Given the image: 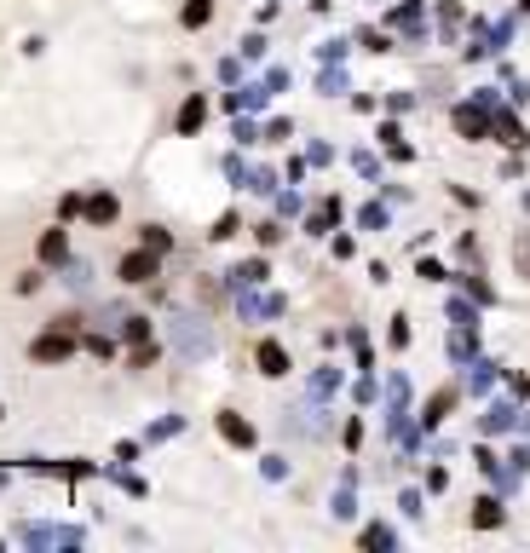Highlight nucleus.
I'll return each mask as SVG.
<instances>
[{
  "mask_svg": "<svg viewBox=\"0 0 530 553\" xmlns=\"http://www.w3.org/2000/svg\"><path fill=\"white\" fill-rule=\"evenodd\" d=\"M455 121H461V133H473V139H478V133H485V121H478L473 110H461V116H455Z\"/></svg>",
  "mask_w": 530,
  "mask_h": 553,
  "instance_id": "10",
  "label": "nucleus"
},
{
  "mask_svg": "<svg viewBox=\"0 0 530 553\" xmlns=\"http://www.w3.org/2000/svg\"><path fill=\"white\" fill-rule=\"evenodd\" d=\"M184 23H191V29H196V23H208V0H191V6H184Z\"/></svg>",
  "mask_w": 530,
  "mask_h": 553,
  "instance_id": "9",
  "label": "nucleus"
},
{
  "mask_svg": "<svg viewBox=\"0 0 530 553\" xmlns=\"http://www.w3.org/2000/svg\"><path fill=\"white\" fill-rule=\"evenodd\" d=\"M219 427H225V438H231V444H254V433L237 421V415H219Z\"/></svg>",
  "mask_w": 530,
  "mask_h": 553,
  "instance_id": "3",
  "label": "nucleus"
},
{
  "mask_svg": "<svg viewBox=\"0 0 530 553\" xmlns=\"http://www.w3.org/2000/svg\"><path fill=\"white\" fill-rule=\"evenodd\" d=\"M35 358H41V363L69 358V335H46V340H35Z\"/></svg>",
  "mask_w": 530,
  "mask_h": 553,
  "instance_id": "2",
  "label": "nucleus"
},
{
  "mask_svg": "<svg viewBox=\"0 0 530 553\" xmlns=\"http://www.w3.org/2000/svg\"><path fill=\"white\" fill-rule=\"evenodd\" d=\"M156 254H162V248L127 254V260H121V277H127V282H151V277H156Z\"/></svg>",
  "mask_w": 530,
  "mask_h": 553,
  "instance_id": "1",
  "label": "nucleus"
},
{
  "mask_svg": "<svg viewBox=\"0 0 530 553\" xmlns=\"http://www.w3.org/2000/svg\"><path fill=\"white\" fill-rule=\"evenodd\" d=\"M260 369H265V375H282V352L277 346H260Z\"/></svg>",
  "mask_w": 530,
  "mask_h": 553,
  "instance_id": "4",
  "label": "nucleus"
},
{
  "mask_svg": "<svg viewBox=\"0 0 530 553\" xmlns=\"http://www.w3.org/2000/svg\"><path fill=\"white\" fill-rule=\"evenodd\" d=\"M513 254H519V277H530V231L519 237V248H513Z\"/></svg>",
  "mask_w": 530,
  "mask_h": 553,
  "instance_id": "11",
  "label": "nucleus"
},
{
  "mask_svg": "<svg viewBox=\"0 0 530 553\" xmlns=\"http://www.w3.org/2000/svg\"><path fill=\"white\" fill-rule=\"evenodd\" d=\"M473 525H501V508H496V501H478V513H473Z\"/></svg>",
  "mask_w": 530,
  "mask_h": 553,
  "instance_id": "5",
  "label": "nucleus"
},
{
  "mask_svg": "<svg viewBox=\"0 0 530 553\" xmlns=\"http://www.w3.org/2000/svg\"><path fill=\"white\" fill-rule=\"evenodd\" d=\"M196 121H202V98H191V104H184V116H179V127H184V133H191V127H196Z\"/></svg>",
  "mask_w": 530,
  "mask_h": 553,
  "instance_id": "7",
  "label": "nucleus"
},
{
  "mask_svg": "<svg viewBox=\"0 0 530 553\" xmlns=\"http://www.w3.org/2000/svg\"><path fill=\"white\" fill-rule=\"evenodd\" d=\"M87 214H93V219H98V225H104V219H116V202H110V196H98V202H93V207H87Z\"/></svg>",
  "mask_w": 530,
  "mask_h": 553,
  "instance_id": "8",
  "label": "nucleus"
},
{
  "mask_svg": "<svg viewBox=\"0 0 530 553\" xmlns=\"http://www.w3.org/2000/svg\"><path fill=\"white\" fill-rule=\"evenodd\" d=\"M41 254H46V260H64V231H53V237L41 242Z\"/></svg>",
  "mask_w": 530,
  "mask_h": 553,
  "instance_id": "6",
  "label": "nucleus"
}]
</instances>
